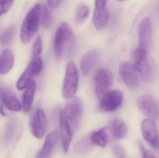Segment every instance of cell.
I'll return each mask as SVG.
<instances>
[{
    "mask_svg": "<svg viewBox=\"0 0 159 158\" xmlns=\"http://www.w3.org/2000/svg\"><path fill=\"white\" fill-rule=\"evenodd\" d=\"M75 43V37L70 26L62 22L57 29L54 40V51L58 58L71 52Z\"/></svg>",
    "mask_w": 159,
    "mask_h": 158,
    "instance_id": "cell-1",
    "label": "cell"
},
{
    "mask_svg": "<svg viewBox=\"0 0 159 158\" xmlns=\"http://www.w3.org/2000/svg\"><path fill=\"white\" fill-rule=\"evenodd\" d=\"M40 5H35L25 17L20 29V39L23 43L27 44L35 35L40 25Z\"/></svg>",
    "mask_w": 159,
    "mask_h": 158,
    "instance_id": "cell-2",
    "label": "cell"
},
{
    "mask_svg": "<svg viewBox=\"0 0 159 158\" xmlns=\"http://www.w3.org/2000/svg\"><path fill=\"white\" fill-rule=\"evenodd\" d=\"M135 70L144 81H149L154 75L153 64L148 58V52L137 48L134 51L132 62Z\"/></svg>",
    "mask_w": 159,
    "mask_h": 158,
    "instance_id": "cell-3",
    "label": "cell"
},
{
    "mask_svg": "<svg viewBox=\"0 0 159 158\" xmlns=\"http://www.w3.org/2000/svg\"><path fill=\"white\" fill-rule=\"evenodd\" d=\"M79 73L75 63L73 61L68 62L62 87V95L66 99L74 96L78 89Z\"/></svg>",
    "mask_w": 159,
    "mask_h": 158,
    "instance_id": "cell-4",
    "label": "cell"
},
{
    "mask_svg": "<svg viewBox=\"0 0 159 158\" xmlns=\"http://www.w3.org/2000/svg\"><path fill=\"white\" fill-rule=\"evenodd\" d=\"M68 100L64 109L61 111L74 132L79 125L83 111V104L81 99L77 96H73Z\"/></svg>",
    "mask_w": 159,
    "mask_h": 158,
    "instance_id": "cell-5",
    "label": "cell"
},
{
    "mask_svg": "<svg viewBox=\"0 0 159 158\" xmlns=\"http://www.w3.org/2000/svg\"><path fill=\"white\" fill-rule=\"evenodd\" d=\"M114 82V76L107 69L97 70L94 78L95 92L98 98H101L108 91Z\"/></svg>",
    "mask_w": 159,
    "mask_h": 158,
    "instance_id": "cell-6",
    "label": "cell"
},
{
    "mask_svg": "<svg viewBox=\"0 0 159 158\" xmlns=\"http://www.w3.org/2000/svg\"><path fill=\"white\" fill-rule=\"evenodd\" d=\"M123 100V94L120 91H108L101 98L100 109L105 112H113L121 106Z\"/></svg>",
    "mask_w": 159,
    "mask_h": 158,
    "instance_id": "cell-7",
    "label": "cell"
},
{
    "mask_svg": "<svg viewBox=\"0 0 159 158\" xmlns=\"http://www.w3.org/2000/svg\"><path fill=\"white\" fill-rule=\"evenodd\" d=\"M137 105L142 113L149 118H159V104L155 98L148 94L140 95L137 98Z\"/></svg>",
    "mask_w": 159,
    "mask_h": 158,
    "instance_id": "cell-8",
    "label": "cell"
},
{
    "mask_svg": "<svg viewBox=\"0 0 159 158\" xmlns=\"http://www.w3.org/2000/svg\"><path fill=\"white\" fill-rule=\"evenodd\" d=\"M119 73L128 88L133 90L138 88L140 83L139 73L135 70L132 62H122L120 66Z\"/></svg>",
    "mask_w": 159,
    "mask_h": 158,
    "instance_id": "cell-9",
    "label": "cell"
},
{
    "mask_svg": "<svg viewBox=\"0 0 159 158\" xmlns=\"http://www.w3.org/2000/svg\"><path fill=\"white\" fill-rule=\"evenodd\" d=\"M47 118L43 109H37L32 117L31 130L33 135L37 139L43 138L46 131Z\"/></svg>",
    "mask_w": 159,
    "mask_h": 158,
    "instance_id": "cell-10",
    "label": "cell"
},
{
    "mask_svg": "<svg viewBox=\"0 0 159 158\" xmlns=\"http://www.w3.org/2000/svg\"><path fill=\"white\" fill-rule=\"evenodd\" d=\"M152 23L148 18L142 20L138 28L139 45L138 48L148 52L152 39Z\"/></svg>",
    "mask_w": 159,
    "mask_h": 158,
    "instance_id": "cell-11",
    "label": "cell"
},
{
    "mask_svg": "<svg viewBox=\"0 0 159 158\" xmlns=\"http://www.w3.org/2000/svg\"><path fill=\"white\" fill-rule=\"evenodd\" d=\"M107 0H95L93 12V23L97 30L103 29L108 22L109 15L107 10Z\"/></svg>",
    "mask_w": 159,
    "mask_h": 158,
    "instance_id": "cell-12",
    "label": "cell"
},
{
    "mask_svg": "<svg viewBox=\"0 0 159 158\" xmlns=\"http://www.w3.org/2000/svg\"><path fill=\"white\" fill-rule=\"evenodd\" d=\"M141 130L144 139L156 149L159 135L155 122L152 119H146L142 122Z\"/></svg>",
    "mask_w": 159,
    "mask_h": 158,
    "instance_id": "cell-13",
    "label": "cell"
},
{
    "mask_svg": "<svg viewBox=\"0 0 159 158\" xmlns=\"http://www.w3.org/2000/svg\"><path fill=\"white\" fill-rule=\"evenodd\" d=\"M60 121L61 135L63 151L65 153L69 151L71 142L73 131L68 121L61 111L60 114Z\"/></svg>",
    "mask_w": 159,
    "mask_h": 158,
    "instance_id": "cell-14",
    "label": "cell"
},
{
    "mask_svg": "<svg viewBox=\"0 0 159 158\" xmlns=\"http://www.w3.org/2000/svg\"><path fill=\"white\" fill-rule=\"evenodd\" d=\"M58 135L57 132L53 131L47 135L43 146L37 155V157L47 158L50 157L53 153L57 141Z\"/></svg>",
    "mask_w": 159,
    "mask_h": 158,
    "instance_id": "cell-15",
    "label": "cell"
},
{
    "mask_svg": "<svg viewBox=\"0 0 159 158\" xmlns=\"http://www.w3.org/2000/svg\"><path fill=\"white\" fill-rule=\"evenodd\" d=\"M98 56V53L95 50L89 51L83 56L80 62V69L84 76L90 74L97 62Z\"/></svg>",
    "mask_w": 159,
    "mask_h": 158,
    "instance_id": "cell-16",
    "label": "cell"
},
{
    "mask_svg": "<svg viewBox=\"0 0 159 158\" xmlns=\"http://www.w3.org/2000/svg\"><path fill=\"white\" fill-rule=\"evenodd\" d=\"M36 88V83L34 81H31L29 85L26 87L22 97V107L25 113L29 112L31 108Z\"/></svg>",
    "mask_w": 159,
    "mask_h": 158,
    "instance_id": "cell-17",
    "label": "cell"
},
{
    "mask_svg": "<svg viewBox=\"0 0 159 158\" xmlns=\"http://www.w3.org/2000/svg\"><path fill=\"white\" fill-rule=\"evenodd\" d=\"M14 64V54L8 49L4 50L0 55V74L8 73Z\"/></svg>",
    "mask_w": 159,
    "mask_h": 158,
    "instance_id": "cell-18",
    "label": "cell"
},
{
    "mask_svg": "<svg viewBox=\"0 0 159 158\" xmlns=\"http://www.w3.org/2000/svg\"><path fill=\"white\" fill-rule=\"evenodd\" d=\"M4 104L8 110L19 112L21 109V105L16 96L10 91L3 90Z\"/></svg>",
    "mask_w": 159,
    "mask_h": 158,
    "instance_id": "cell-19",
    "label": "cell"
},
{
    "mask_svg": "<svg viewBox=\"0 0 159 158\" xmlns=\"http://www.w3.org/2000/svg\"><path fill=\"white\" fill-rule=\"evenodd\" d=\"M111 130L112 135L118 140L124 139L128 134V128L126 123L119 119H116L112 122Z\"/></svg>",
    "mask_w": 159,
    "mask_h": 158,
    "instance_id": "cell-20",
    "label": "cell"
},
{
    "mask_svg": "<svg viewBox=\"0 0 159 158\" xmlns=\"http://www.w3.org/2000/svg\"><path fill=\"white\" fill-rule=\"evenodd\" d=\"M107 130V128H102L93 132L90 136L91 143L102 148H105L108 143Z\"/></svg>",
    "mask_w": 159,
    "mask_h": 158,
    "instance_id": "cell-21",
    "label": "cell"
},
{
    "mask_svg": "<svg viewBox=\"0 0 159 158\" xmlns=\"http://www.w3.org/2000/svg\"><path fill=\"white\" fill-rule=\"evenodd\" d=\"M16 28L14 26L7 28L3 32L0 37V43L3 47L9 45L14 39Z\"/></svg>",
    "mask_w": 159,
    "mask_h": 158,
    "instance_id": "cell-22",
    "label": "cell"
},
{
    "mask_svg": "<svg viewBox=\"0 0 159 158\" xmlns=\"http://www.w3.org/2000/svg\"><path fill=\"white\" fill-rule=\"evenodd\" d=\"M32 76L30 67L28 66L17 82L16 85L17 89L21 91L26 88L30 82L31 78Z\"/></svg>",
    "mask_w": 159,
    "mask_h": 158,
    "instance_id": "cell-23",
    "label": "cell"
},
{
    "mask_svg": "<svg viewBox=\"0 0 159 158\" xmlns=\"http://www.w3.org/2000/svg\"><path fill=\"white\" fill-rule=\"evenodd\" d=\"M40 18L43 26L46 29L49 28L52 23V16L49 9L45 5L41 6Z\"/></svg>",
    "mask_w": 159,
    "mask_h": 158,
    "instance_id": "cell-24",
    "label": "cell"
},
{
    "mask_svg": "<svg viewBox=\"0 0 159 158\" xmlns=\"http://www.w3.org/2000/svg\"><path fill=\"white\" fill-rule=\"evenodd\" d=\"M28 66L30 67L33 76L38 75L43 69V62L42 58L40 56L33 57Z\"/></svg>",
    "mask_w": 159,
    "mask_h": 158,
    "instance_id": "cell-25",
    "label": "cell"
},
{
    "mask_svg": "<svg viewBox=\"0 0 159 158\" xmlns=\"http://www.w3.org/2000/svg\"><path fill=\"white\" fill-rule=\"evenodd\" d=\"M89 14V9L86 5H81L78 8L76 13V21L80 23L84 21Z\"/></svg>",
    "mask_w": 159,
    "mask_h": 158,
    "instance_id": "cell-26",
    "label": "cell"
},
{
    "mask_svg": "<svg viewBox=\"0 0 159 158\" xmlns=\"http://www.w3.org/2000/svg\"><path fill=\"white\" fill-rule=\"evenodd\" d=\"M16 129V124L13 122H10L7 126L5 131V139L7 142H10L13 138Z\"/></svg>",
    "mask_w": 159,
    "mask_h": 158,
    "instance_id": "cell-27",
    "label": "cell"
},
{
    "mask_svg": "<svg viewBox=\"0 0 159 158\" xmlns=\"http://www.w3.org/2000/svg\"><path fill=\"white\" fill-rule=\"evenodd\" d=\"M43 50L42 39L41 36H39L34 42V44L33 47L32 55L33 57L40 56Z\"/></svg>",
    "mask_w": 159,
    "mask_h": 158,
    "instance_id": "cell-28",
    "label": "cell"
},
{
    "mask_svg": "<svg viewBox=\"0 0 159 158\" xmlns=\"http://www.w3.org/2000/svg\"><path fill=\"white\" fill-rule=\"evenodd\" d=\"M14 1L15 0H0V16L9 11Z\"/></svg>",
    "mask_w": 159,
    "mask_h": 158,
    "instance_id": "cell-29",
    "label": "cell"
},
{
    "mask_svg": "<svg viewBox=\"0 0 159 158\" xmlns=\"http://www.w3.org/2000/svg\"><path fill=\"white\" fill-rule=\"evenodd\" d=\"M113 154L116 158L125 157V150L123 147L119 145H116L113 148Z\"/></svg>",
    "mask_w": 159,
    "mask_h": 158,
    "instance_id": "cell-30",
    "label": "cell"
},
{
    "mask_svg": "<svg viewBox=\"0 0 159 158\" xmlns=\"http://www.w3.org/2000/svg\"><path fill=\"white\" fill-rule=\"evenodd\" d=\"M138 145L139 147V149L141 152V155L143 158H153L155 157L154 156L152 155V154L150 153L149 151L147 150L146 148L144 146L142 142L139 141L138 142Z\"/></svg>",
    "mask_w": 159,
    "mask_h": 158,
    "instance_id": "cell-31",
    "label": "cell"
},
{
    "mask_svg": "<svg viewBox=\"0 0 159 158\" xmlns=\"http://www.w3.org/2000/svg\"><path fill=\"white\" fill-rule=\"evenodd\" d=\"M3 98V89H0V114L2 116H6L5 112L4 110Z\"/></svg>",
    "mask_w": 159,
    "mask_h": 158,
    "instance_id": "cell-32",
    "label": "cell"
},
{
    "mask_svg": "<svg viewBox=\"0 0 159 158\" xmlns=\"http://www.w3.org/2000/svg\"><path fill=\"white\" fill-rule=\"evenodd\" d=\"M47 1L48 4L51 7L56 8L60 5L62 0H47Z\"/></svg>",
    "mask_w": 159,
    "mask_h": 158,
    "instance_id": "cell-33",
    "label": "cell"
},
{
    "mask_svg": "<svg viewBox=\"0 0 159 158\" xmlns=\"http://www.w3.org/2000/svg\"><path fill=\"white\" fill-rule=\"evenodd\" d=\"M156 149H157L159 151V136L157 142V146H156Z\"/></svg>",
    "mask_w": 159,
    "mask_h": 158,
    "instance_id": "cell-34",
    "label": "cell"
},
{
    "mask_svg": "<svg viewBox=\"0 0 159 158\" xmlns=\"http://www.w3.org/2000/svg\"><path fill=\"white\" fill-rule=\"evenodd\" d=\"M119 1H121V2H122V1H124L125 0H119Z\"/></svg>",
    "mask_w": 159,
    "mask_h": 158,
    "instance_id": "cell-35",
    "label": "cell"
}]
</instances>
